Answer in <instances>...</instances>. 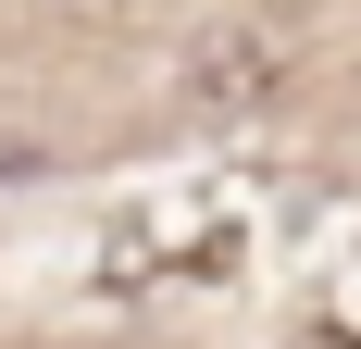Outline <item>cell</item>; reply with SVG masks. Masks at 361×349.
<instances>
[{
	"label": "cell",
	"mask_w": 361,
	"mask_h": 349,
	"mask_svg": "<svg viewBox=\"0 0 361 349\" xmlns=\"http://www.w3.org/2000/svg\"><path fill=\"white\" fill-rule=\"evenodd\" d=\"M262 88H274V50H262V37H224V50L187 63V100L200 112H237V100H262Z\"/></svg>",
	"instance_id": "obj_1"
}]
</instances>
